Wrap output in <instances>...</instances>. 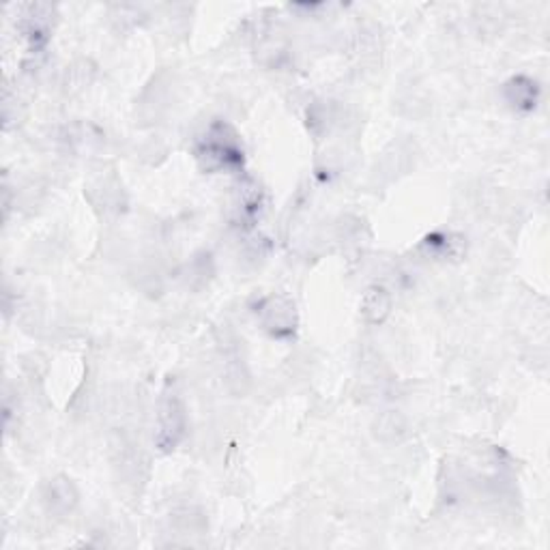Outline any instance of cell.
<instances>
[{
  "label": "cell",
  "instance_id": "cell-7",
  "mask_svg": "<svg viewBox=\"0 0 550 550\" xmlns=\"http://www.w3.org/2000/svg\"><path fill=\"white\" fill-rule=\"evenodd\" d=\"M405 417L397 415V413H385V415L379 417L377 426H374V434H377L380 441H396L405 434Z\"/></svg>",
  "mask_w": 550,
  "mask_h": 550
},
{
  "label": "cell",
  "instance_id": "cell-3",
  "mask_svg": "<svg viewBox=\"0 0 550 550\" xmlns=\"http://www.w3.org/2000/svg\"><path fill=\"white\" fill-rule=\"evenodd\" d=\"M46 508L54 516H67L72 514L78 505V490H75L74 482L67 477H54L46 486Z\"/></svg>",
  "mask_w": 550,
  "mask_h": 550
},
{
  "label": "cell",
  "instance_id": "cell-2",
  "mask_svg": "<svg viewBox=\"0 0 550 550\" xmlns=\"http://www.w3.org/2000/svg\"><path fill=\"white\" fill-rule=\"evenodd\" d=\"M260 319L271 334L284 336L295 329V303L284 295L266 299L260 308Z\"/></svg>",
  "mask_w": 550,
  "mask_h": 550
},
{
  "label": "cell",
  "instance_id": "cell-4",
  "mask_svg": "<svg viewBox=\"0 0 550 550\" xmlns=\"http://www.w3.org/2000/svg\"><path fill=\"white\" fill-rule=\"evenodd\" d=\"M394 299L385 286H370L362 297V316L368 325H383L391 314Z\"/></svg>",
  "mask_w": 550,
  "mask_h": 550
},
{
  "label": "cell",
  "instance_id": "cell-6",
  "mask_svg": "<svg viewBox=\"0 0 550 550\" xmlns=\"http://www.w3.org/2000/svg\"><path fill=\"white\" fill-rule=\"evenodd\" d=\"M92 200L101 206L103 211L121 209L123 205V188L114 177H101L97 179L95 185L91 188Z\"/></svg>",
  "mask_w": 550,
  "mask_h": 550
},
{
  "label": "cell",
  "instance_id": "cell-5",
  "mask_svg": "<svg viewBox=\"0 0 550 550\" xmlns=\"http://www.w3.org/2000/svg\"><path fill=\"white\" fill-rule=\"evenodd\" d=\"M505 100L511 108L516 110H531L536 106L537 100V89L536 82H531L529 78H511L508 84H505Z\"/></svg>",
  "mask_w": 550,
  "mask_h": 550
},
{
  "label": "cell",
  "instance_id": "cell-1",
  "mask_svg": "<svg viewBox=\"0 0 550 550\" xmlns=\"http://www.w3.org/2000/svg\"><path fill=\"white\" fill-rule=\"evenodd\" d=\"M185 426H188V417H185L183 402L179 400L177 394H168L160 406L157 445H160L163 451L177 448L179 441L185 437Z\"/></svg>",
  "mask_w": 550,
  "mask_h": 550
}]
</instances>
